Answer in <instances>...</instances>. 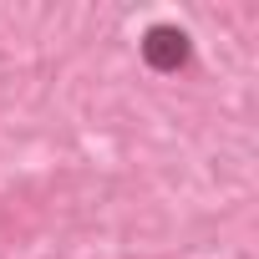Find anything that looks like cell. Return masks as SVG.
Returning <instances> with one entry per match:
<instances>
[{"instance_id": "cell-1", "label": "cell", "mask_w": 259, "mask_h": 259, "mask_svg": "<svg viewBox=\"0 0 259 259\" xmlns=\"http://www.w3.org/2000/svg\"><path fill=\"white\" fill-rule=\"evenodd\" d=\"M138 51H143V61H148L153 71H163V76H173V71H183V66L193 61V41H188V31H183V26H168V21L148 26L143 41H138Z\"/></svg>"}]
</instances>
